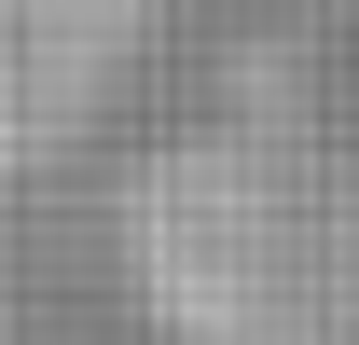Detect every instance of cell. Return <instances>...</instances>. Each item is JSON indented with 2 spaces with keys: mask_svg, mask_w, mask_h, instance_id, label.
<instances>
[{
  "mask_svg": "<svg viewBox=\"0 0 359 345\" xmlns=\"http://www.w3.org/2000/svg\"><path fill=\"white\" fill-rule=\"evenodd\" d=\"M125 276L180 345H359V111L166 138L125 180Z\"/></svg>",
  "mask_w": 359,
  "mask_h": 345,
  "instance_id": "cell-1",
  "label": "cell"
},
{
  "mask_svg": "<svg viewBox=\"0 0 359 345\" xmlns=\"http://www.w3.org/2000/svg\"><path fill=\"white\" fill-rule=\"evenodd\" d=\"M166 0H0V180L55 166L69 138L111 111Z\"/></svg>",
  "mask_w": 359,
  "mask_h": 345,
  "instance_id": "cell-2",
  "label": "cell"
}]
</instances>
